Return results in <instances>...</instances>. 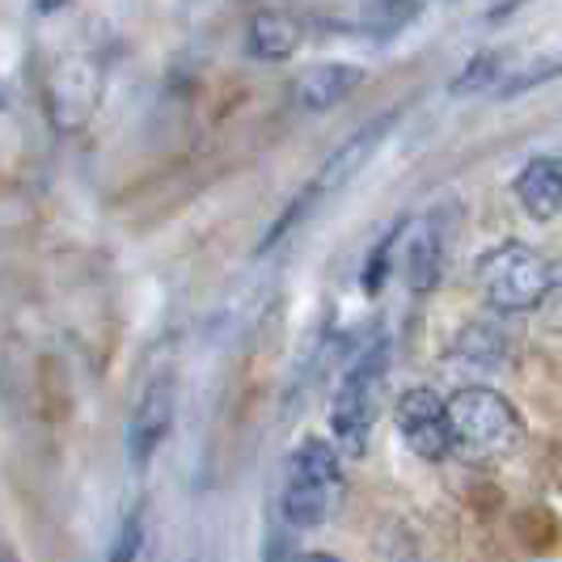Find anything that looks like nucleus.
<instances>
[{
	"instance_id": "f257e3e1",
	"label": "nucleus",
	"mask_w": 562,
	"mask_h": 562,
	"mask_svg": "<svg viewBox=\"0 0 562 562\" xmlns=\"http://www.w3.org/2000/svg\"><path fill=\"white\" fill-rule=\"evenodd\" d=\"M390 372V342L376 338L356 356V364L342 372L330 402V431H335V449L342 457H360L368 449L376 406H381V385Z\"/></svg>"
},
{
	"instance_id": "f03ea898",
	"label": "nucleus",
	"mask_w": 562,
	"mask_h": 562,
	"mask_svg": "<svg viewBox=\"0 0 562 562\" xmlns=\"http://www.w3.org/2000/svg\"><path fill=\"white\" fill-rule=\"evenodd\" d=\"M342 452L326 440H305L288 457L283 482V520L292 529H317L335 516L342 499Z\"/></svg>"
},
{
	"instance_id": "7ed1b4c3",
	"label": "nucleus",
	"mask_w": 562,
	"mask_h": 562,
	"mask_svg": "<svg viewBox=\"0 0 562 562\" xmlns=\"http://www.w3.org/2000/svg\"><path fill=\"white\" fill-rule=\"evenodd\" d=\"M449 431L465 461H499L520 440V415L504 394L470 385L449 397Z\"/></svg>"
},
{
	"instance_id": "20e7f679",
	"label": "nucleus",
	"mask_w": 562,
	"mask_h": 562,
	"mask_svg": "<svg viewBox=\"0 0 562 562\" xmlns=\"http://www.w3.org/2000/svg\"><path fill=\"white\" fill-rule=\"evenodd\" d=\"M479 283L495 310L520 313L546 305V296L554 292L559 276H554L546 254H537L533 246H520V241H507L499 250L482 254Z\"/></svg>"
},
{
	"instance_id": "39448f33",
	"label": "nucleus",
	"mask_w": 562,
	"mask_h": 562,
	"mask_svg": "<svg viewBox=\"0 0 562 562\" xmlns=\"http://www.w3.org/2000/svg\"><path fill=\"white\" fill-rule=\"evenodd\" d=\"M394 423L402 445L423 461H445L452 452L449 402L431 390H406L394 406Z\"/></svg>"
},
{
	"instance_id": "423d86ee",
	"label": "nucleus",
	"mask_w": 562,
	"mask_h": 562,
	"mask_svg": "<svg viewBox=\"0 0 562 562\" xmlns=\"http://www.w3.org/2000/svg\"><path fill=\"white\" fill-rule=\"evenodd\" d=\"M102 93V77L98 64L85 56H68L56 64L52 81H47V106H52V123L59 132H77L85 127V119L98 106Z\"/></svg>"
},
{
	"instance_id": "0eeeda50",
	"label": "nucleus",
	"mask_w": 562,
	"mask_h": 562,
	"mask_svg": "<svg viewBox=\"0 0 562 562\" xmlns=\"http://www.w3.org/2000/svg\"><path fill=\"white\" fill-rule=\"evenodd\" d=\"M169 427H173V376L161 372L144 385L140 402L132 411V423H127V457H132L136 470L157 457V449L166 445Z\"/></svg>"
},
{
	"instance_id": "6e6552de",
	"label": "nucleus",
	"mask_w": 562,
	"mask_h": 562,
	"mask_svg": "<svg viewBox=\"0 0 562 562\" xmlns=\"http://www.w3.org/2000/svg\"><path fill=\"white\" fill-rule=\"evenodd\" d=\"M394 123H397V114L390 111V114H381V119H372L368 127H360L351 140L338 148L335 157L326 161V166L317 169V178L310 182V191L305 195L317 203V199H326V195H335V191H342L351 178H360V169L376 157V148L385 144V136L394 132Z\"/></svg>"
},
{
	"instance_id": "1a4fd4ad",
	"label": "nucleus",
	"mask_w": 562,
	"mask_h": 562,
	"mask_svg": "<svg viewBox=\"0 0 562 562\" xmlns=\"http://www.w3.org/2000/svg\"><path fill=\"white\" fill-rule=\"evenodd\" d=\"M516 199L533 221H550L562 212V157H533L516 178Z\"/></svg>"
},
{
	"instance_id": "9d476101",
	"label": "nucleus",
	"mask_w": 562,
	"mask_h": 562,
	"mask_svg": "<svg viewBox=\"0 0 562 562\" xmlns=\"http://www.w3.org/2000/svg\"><path fill=\"white\" fill-rule=\"evenodd\" d=\"M360 77L364 72L356 64H322V68H310L296 81V106L301 111H330V106H338L360 85Z\"/></svg>"
},
{
	"instance_id": "9b49d317",
	"label": "nucleus",
	"mask_w": 562,
	"mask_h": 562,
	"mask_svg": "<svg viewBox=\"0 0 562 562\" xmlns=\"http://www.w3.org/2000/svg\"><path fill=\"white\" fill-rule=\"evenodd\" d=\"M301 47V22L280 9H262L250 22V56L258 59H288Z\"/></svg>"
},
{
	"instance_id": "f8f14e48",
	"label": "nucleus",
	"mask_w": 562,
	"mask_h": 562,
	"mask_svg": "<svg viewBox=\"0 0 562 562\" xmlns=\"http://www.w3.org/2000/svg\"><path fill=\"white\" fill-rule=\"evenodd\" d=\"M411 288L415 292H427V288H436L440 280V267H445V233H440V221L431 216V221H423V228L415 233V241H411Z\"/></svg>"
},
{
	"instance_id": "ddd939ff",
	"label": "nucleus",
	"mask_w": 562,
	"mask_h": 562,
	"mask_svg": "<svg viewBox=\"0 0 562 562\" xmlns=\"http://www.w3.org/2000/svg\"><path fill=\"white\" fill-rule=\"evenodd\" d=\"M504 335L499 330H491V326H470L461 342H457V356L465 360V364H479V368H495L504 360Z\"/></svg>"
},
{
	"instance_id": "4468645a",
	"label": "nucleus",
	"mask_w": 562,
	"mask_h": 562,
	"mask_svg": "<svg viewBox=\"0 0 562 562\" xmlns=\"http://www.w3.org/2000/svg\"><path fill=\"white\" fill-rule=\"evenodd\" d=\"M415 18V0H372V9H368L364 18V30L368 34H394V30H402L406 22Z\"/></svg>"
},
{
	"instance_id": "2eb2a0df",
	"label": "nucleus",
	"mask_w": 562,
	"mask_h": 562,
	"mask_svg": "<svg viewBox=\"0 0 562 562\" xmlns=\"http://www.w3.org/2000/svg\"><path fill=\"white\" fill-rule=\"evenodd\" d=\"M140 554H144V512H132L123 520L119 537H114L106 562H140Z\"/></svg>"
},
{
	"instance_id": "dca6fc26",
	"label": "nucleus",
	"mask_w": 562,
	"mask_h": 562,
	"mask_svg": "<svg viewBox=\"0 0 562 562\" xmlns=\"http://www.w3.org/2000/svg\"><path fill=\"white\" fill-rule=\"evenodd\" d=\"M499 77V56H479L457 81H452V93H474V89H486V85Z\"/></svg>"
},
{
	"instance_id": "f3484780",
	"label": "nucleus",
	"mask_w": 562,
	"mask_h": 562,
	"mask_svg": "<svg viewBox=\"0 0 562 562\" xmlns=\"http://www.w3.org/2000/svg\"><path fill=\"white\" fill-rule=\"evenodd\" d=\"M529 0H486V18H507L516 9H525Z\"/></svg>"
},
{
	"instance_id": "a211bd4d",
	"label": "nucleus",
	"mask_w": 562,
	"mask_h": 562,
	"mask_svg": "<svg viewBox=\"0 0 562 562\" xmlns=\"http://www.w3.org/2000/svg\"><path fill=\"white\" fill-rule=\"evenodd\" d=\"M546 301H550V326H562V283H554V292Z\"/></svg>"
},
{
	"instance_id": "6ab92c4d",
	"label": "nucleus",
	"mask_w": 562,
	"mask_h": 562,
	"mask_svg": "<svg viewBox=\"0 0 562 562\" xmlns=\"http://www.w3.org/2000/svg\"><path fill=\"white\" fill-rule=\"evenodd\" d=\"M59 4H64V0H34V9H38V13H56Z\"/></svg>"
},
{
	"instance_id": "aec40b11",
	"label": "nucleus",
	"mask_w": 562,
	"mask_h": 562,
	"mask_svg": "<svg viewBox=\"0 0 562 562\" xmlns=\"http://www.w3.org/2000/svg\"><path fill=\"white\" fill-rule=\"evenodd\" d=\"M305 562H338V559H335V554H310Z\"/></svg>"
},
{
	"instance_id": "412c9836",
	"label": "nucleus",
	"mask_w": 562,
	"mask_h": 562,
	"mask_svg": "<svg viewBox=\"0 0 562 562\" xmlns=\"http://www.w3.org/2000/svg\"><path fill=\"white\" fill-rule=\"evenodd\" d=\"M406 562H415V559H406Z\"/></svg>"
}]
</instances>
